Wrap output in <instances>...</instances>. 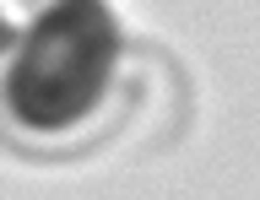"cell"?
Here are the masks:
<instances>
[{
    "label": "cell",
    "instance_id": "obj_1",
    "mask_svg": "<svg viewBox=\"0 0 260 200\" xmlns=\"http://www.w3.org/2000/svg\"><path fill=\"white\" fill-rule=\"evenodd\" d=\"M119 27L103 0H54L6 70V108L22 130H71L109 92Z\"/></svg>",
    "mask_w": 260,
    "mask_h": 200
},
{
    "label": "cell",
    "instance_id": "obj_2",
    "mask_svg": "<svg viewBox=\"0 0 260 200\" xmlns=\"http://www.w3.org/2000/svg\"><path fill=\"white\" fill-rule=\"evenodd\" d=\"M11 44H16V33H11V22L0 17V49H11Z\"/></svg>",
    "mask_w": 260,
    "mask_h": 200
}]
</instances>
